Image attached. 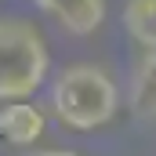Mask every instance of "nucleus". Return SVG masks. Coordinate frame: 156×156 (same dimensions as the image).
Returning a JSON list of instances; mask_svg holds the SVG:
<instances>
[{
  "label": "nucleus",
  "mask_w": 156,
  "mask_h": 156,
  "mask_svg": "<svg viewBox=\"0 0 156 156\" xmlns=\"http://www.w3.org/2000/svg\"><path fill=\"white\" fill-rule=\"evenodd\" d=\"M33 4L76 37L94 33L105 18V0H33Z\"/></svg>",
  "instance_id": "obj_3"
},
{
  "label": "nucleus",
  "mask_w": 156,
  "mask_h": 156,
  "mask_svg": "<svg viewBox=\"0 0 156 156\" xmlns=\"http://www.w3.org/2000/svg\"><path fill=\"white\" fill-rule=\"evenodd\" d=\"M123 26L134 44H142L145 51H156V0H127Z\"/></svg>",
  "instance_id": "obj_6"
},
{
  "label": "nucleus",
  "mask_w": 156,
  "mask_h": 156,
  "mask_svg": "<svg viewBox=\"0 0 156 156\" xmlns=\"http://www.w3.org/2000/svg\"><path fill=\"white\" fill-rule=\"evenodd\" d=\"M51 69L47 44L26 18H0V102L33 98Z\"/></svg>",
  "instance_id": "obj_2"
},
{
  "label": "nucleus",
  "mask_w": 156,
  "mask_h": 156,
  "mask_svg": "<svg viewBox=\"0 0 156 156\" xmlns=\"http://www.w3.org/2000/svg\"><path fill=\"white\" fill-rule=\"evenodd\" d=\"M0 134L11 145H37L40 134H44V113L29 98L4 102V109H0Z\"/></svg>",
  "instance_id": "obj_4"
},
{
  "label": "nucleus",
  "mask_w": 156,
  "mask_h": 156,
  "mask_svg": "<svg viewBox=\"0 0 156 156\" xmlns=\"http://www.w3.org/2000/svg\"><path fill=\"white\" fill-rule=\"evenodd\" d=\"M33 156H76V153H66V149H44V153H33Z\"/></svg>",
  "instance_id": "obj_7"
},
{
  "label": "nucleus",
  "mask_w": 156,
  "mask_h": 156,
  "mask_svg": "<svg viewBox=\"0 0 156 156\" xmlns=\"http://www.w3.org/2000/svg\"><path fill=\"white\" fill-rule=\"evenodd\" d=\"M51 105L55 116L73 131H94L116 116L120 91L116 83L94 66H73L51 87Z\"/></svg>",
  "instance_id": "obj_1"
},
{
  "label": "nucleus",
  "mask_w": 156,
  "mask_h": 156,
  "mask_svg": "<svg viewBox=\"0 0 156 156\" xmlns=\"http://www.w3.org/2000/svg\"><path fill=\"white\" fill-rule=\"evenodd\" d=\"M127 102L138 116L156 120V51H145L134 76H131V91H127Z\"/></svg>",
  "instance_id": "obj_5"
}]
</instances>
